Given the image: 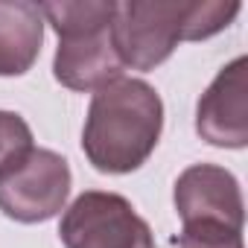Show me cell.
I'll use <instances>...</instances> for the list:
<instances>
[{
	"label": "cell",
	"mask_w": 248,
	"mask_h": 248,
	"mask_svg": "<svg viewBox=\"0 0 248 248\" xmlns=\"http://www.w3.org/2000/svg\"><path fill=\"white\" fill-rule=\"evenodd\" d=\"M161 132V93L146 79L120 76L91 96L82 129V152L96 172L126 175L149 161Z\"/></svg>",
	"instance_id": "6da1fadb"
},
{
	"label": "cell",
	"mask_w": 248,
	"mask_h": 248,
	"mask_svg": "<svg viewBox=\"0 0 248 248\" xmlns=\"http://www.w3.org/2000/svg\"><path fill=\"white\" fill-rule=\"evenodd\" d=\"M236 0H123L114 3L111 38L123 67L152 70L181 41H204L239 15Z\"/></svg>",
	"instance_id": "7a4b0ae2"
},
{
	"label": "cell",
	"mask_w": 248,
	"mask_h": 248,
	"mask_svg": "<svg viewBox=\"0 0 248 248\" xmlns=\"http://www.w3.org/2000/svg\"><path fill=\"white\" fill-rule=\"evenodd\" d=\"M44 21L59 32L53 76L70 91H99L123 76V62L111 38L114 3L108 0H62L38 3Z\"/></svg>",
	"instance_id": "3957f363"
},
{
	"label": "cell",
	"mask_w": 248,
	"mask_h": 248,
	"mask_svg": "<svg viewBox=\"0 0 248 248\" xmlns=\"http://www.w3.org/2000/svg\"><path fill=\"white\" fill-rule=\"evenodd\" d=\"M64 248H155L149 222L120 193L85 190L62 213Z\"/></svg>",
	"instance_id": "277c9868"
},
{
	"label": "cell",
	"mask_w": 248,
	"mask_h": 248,
	"mask_svg": "<svg viewBox=\"0 0 248 248\" xmlns=\"http://www.w3.org/2000/svg\"><path fill=\"white\" fill-rule=\"evenodd\" d=\"M70 196V164L53 149H32L18 170L0 178V210L9 219L35 225L64 210Z\"/></svg>",
	"instance_id": "5b68a950"
},
{
	"label": "cell",
	"mask_w": 248,
	"mask_h": 248,
	"mask_svg": "<svg viewBox=\"0 0 248 248\" xmlns=\"http://www.w3.org/2000/svg\"><path fill=\"white\" fill-rule=\"evenodd\" d=\"M196 132L210 146H248V59L228 62L196 105Z\"/></svg>",
	"instance_id": "8992f818"
},
{
	"label": "cell",
	"mask_w": 248,
	"mask_h": 248,
	"mask_svg": "<svg viewBox=\"0 0 248 248\" xmlns=\"http://www.w3.org/2000/svg\"><path fill=\"white\" fill-rule=\"evenodd\" d=\"M175 210L184 225H222L242 231L245 202L233 172L216 164H193L175 181Z\"/></svg>",
	"instance_id": "52a82bcc"
},
{
	"label": "cell",
	"mask_w": 248,
	"mask_h": 248,
	"mask_svg": "<svg viewBox=\"0 0 248 248\" xmlns=\"http://www.w3.org/2000/svg\"><path fill=\"white\" fill-rule=\"evenodd\" d=\"M44 41V15L30 0H0V76H24Z\"/></svg>",
	"instance_id": "ba28073f"
},
{
	"label": "cell",
	"mask_w": 248,
	"mask_h": 248,
	"mask_svg": "<svg viewBox=\"0 0 248 248\" xmlns=\"http://www.w3.org/2000/svg\"><path fill=\"white\" fill-rule=\"evenodd\" d=\"M32 149H35V143H32L30 123L15 111L0 108V178L18 170Z\"/></svg>",
	"instance_id": "9c48e42d"
},
{
	"label": "cell",
	"mask_w": 248,
	"mask_h": 248,
	"mask_svg": "<svg viewBox=\"0 0 248 248\" xmlns=\"http://www.w3.org/2000/svg\"><path fill=\"white\" fill-rule=\"evenodd\" d=\"M175 248H242V231L222 225H184Z\"/></svg>",
	"instance_id": "30bf717a"
}]
</instances>
